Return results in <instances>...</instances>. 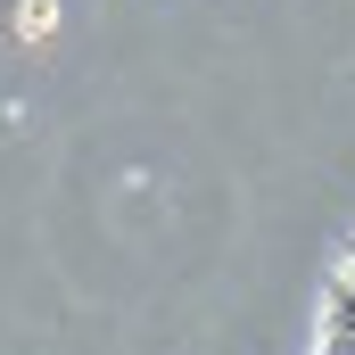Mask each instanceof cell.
<instances>
[{
    "mask_svg": "<svg viewBox=\"0 0 355 355\" xmlns=\"http://www.w3.org/2000/svg\"><path fill=\"white\" fill-rule=\"evenodd\" d=\"M314 355H355V248H347V265H339V281H331V306H322V339H314Z\"/></svg>",
    "mask_w": 355,
    "mask_h": 355,
    "instance_id": "1",
    "label": "cell"
}]
</instances>
